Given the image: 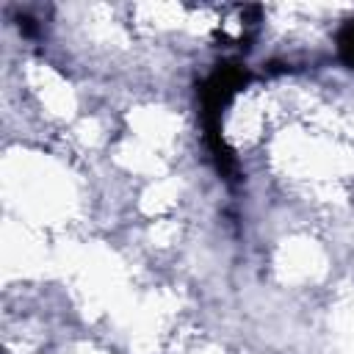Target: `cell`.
<instances>
[{"label":"cell","instance_id":"1","mask_svg":"<svg viewBox=\"0 0 354 354\" xmlns=\"http://www.w3.org/2000/svg\"><path fill=\"white\" fill-rule=\"evenodd\" d=\"M340 55L354 66V22H348L340 33Z\"/></svg>","mask_w":354,"mask_h":354}]
</instances>
